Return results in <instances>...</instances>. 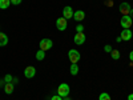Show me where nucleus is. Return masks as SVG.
I'll return each mask as SVG.
<instances>
[{"instance_id":"4","label":"nucleus","mask_w":133,"mask_h":100,"mask_svg":"<svg viewBox=\"0 0 133 100\" xmlns=\"http://www.w3.org/2000/svg\"><path fill=\"white\" fill-rule=\"evenodd\" d=\"M39 46H40V49H43V51H49L52 47H53V43H52V40L51 39H41L40 40V43H39Z\"/></svg>"},{"instance_id":"24","label":"nucleus","mask_w":133,"mask_h":100,"mask_svg":"<svg viewBox=\"0 0 133 100\" xmlns=\"http://www.w3.org/2000/svg\"><path fill=\"white\" fill-rule=\"evenodd\" d=\"M129 59H130V61H133V51H130V53H129Z\"/></svg>"},{"instance_id":"14","label":"nucleus","mask_w":133,"mask_h":100,"mask_svg":"<svg viewBox=\"0 0 133 100\" xmlns=\"http://www.w3.org/2000/svg\"><path fill=\"white\" fill-rule=\"evenodd\" d=\"M35 58H36V60H39V61H41V60H44L45 59V51H43V49H39L36 53H35Z\"/></svg>"},{"instance_id":"27","label":"nucleus","mask_w":133,"mask_h":100,"mask_svg":"<svg viewBox=\"0 0 133 100\" xmlns=\"http://www.w3.org/2000/svg\"><path fill=\"white\" fill-rule=\"evenodd\" d=\"M116 41H117V43H120V41H123V40H121V38H120V36H118V38H117V39H116Z\"/></svg>"},{"instance_id":"19","label":"nucleus","mask_w":133,"mask_h":100,"mask_svg":"<svg viewBox=\"0 0 133 100\" xmlns=\"http://www.w3.org/2000/svg\"><path fill=\"white\" fill-rule=\"evenodd\" d=\"M3 80H4L5 83H12V82H14V77H12V76H11V75H5Z\"/></svg>"},{"instance_id":"10","label":"nucleus","mask_w":133,"mask_h":100,"mask_svg":"<svg viewBox=\"0 0 133 100\" xmlns=\"http://www.w3.org/2000/svg\"><path fill=\"white\" fill-rule=\"evenodd\" d=\"M63 17H65L66 20H68V19H73V9H72V7H69V5L64 7V9H63Z\"/></svg>"},{"instance_id":"16","label":"nucleus","mask_w":133,"mask_h":100,"mask_svg":"<svg viewBox=\"0 0 133 100\" xmlns=\"http://www.w3.org/2000/svg\"><path fill=\"white\" fill-rule=\"evenodd\" d=\"M11 5V0H0V9H7Z\"/></svg>"},{"instance_id":"13","label":"nucleus","mask_w":133,"mask_h":100,"mask_svg":"<svg viewBox=\"0 0 133 100\" xmlns=\"http://www.w3.org/2000/svg\"><path fill=\"white\" fill-rule=\"evenodd\" d=\"M8 36L5 35V33L4 32H2V31H0V47H5L7 46V44H8Z\"/></svg>"},{"instance_id":"15","label":"nucleus","mask_w":133,"mask_h":100,"mask_svg":"<svg viewBox=\"0 0 133 100\" xmlns=\"http://www.w3.org/2000/svg\"><path fill=\"white\" fill-rule=\"evenodd\" d=\"M69 71H71V75L72 76H76L77 73H79V65H77L76 63H72L71 67H69Z\"/></svg>"},{"instance_id":"2","label":"nucleus","mask_w":133,"mask_h":100,"mask_svg":"<svg viewBox=\"0 0 133 100\" xmlns=\"http://www.w3.org/2000/svg\"><path fill=\"white\" fill-rule=\"evenodd\" d=\"M133 24V19L129 16V15H123V17L120 19V26L123 27L124 29H128L130 28Z\"/></svg>"},{"instance_id":"5","label":"nucleus","mask_w":133,"mask_h":100,"mask_svg":"<svg viewBox=\"0 0 133 100\" xmlns=\"http://www.w3.org/2000/svg\"><path fill=\"white\" fill-rule=\"evenodd\" d=\"M66 27H68V20H66L65 17H59L57 20H56V28L59 29V31H65L66 29Z\"/></svg>"},{"instance_id":"3","label":"nucleus","mask_w":133,"mask_h":100,"mask_svg":"<svg viewBox=\"0 0 133 100\" xmlns=\"http://www.w3.org/2000/svg\"><path fill=\"white\" fill-rule=\"evenodd\" d=\"M68 59H69V61L71 63H79L80 61V59H81V55H80V52L77 51V49H69V52H68Z\"/></svg>"},{"instance_id":"9","label":"nucleus","mask_w":133,"mask_h":100,"mask_svg":"<svg viewBox=\"0 0 133 100\" xmlns=\"http://www.w3.org/2000/svg\"><path fill=\"white\" fill-rule=\"evenodd\" d=\"M132 36H133V33H132V31H130L129 28H128V29H123V31H121V33H120L121 40H124V41L130 40V39H132Z\"/></svg>"},{"instance_id":"8","label":"nucleus","mask_w":133,"mask_h":100,"mask_svg":"<svg viewBox=\"0 0 133 100\" xmlns=\"http://www.w3.org/2000/svg\"><path fill=\"white\" fill-rule=\"evenodd\" d=\"M130 9H132V7H130V4L127 3V2H124V3L120 4V12H121V15H129Z\"/></svg>"},{"instance_id":"1","label":"nucleus","mask_w":133,"mask_h":100,"mask_svg":"<svg viewBox=\"0 0 133 100\" xmlns=\"http://www.w3.org/2000/svg\"><path fill=\"white\" fill-rule=\"evenodd\" d=\"M69 92H71V88L66 83H61L59 87H57V95H60L61 97H66L69 96Z\"/></svg>"},{"instance_id":"28","label":"nucleus","mask_w":133,"mask_h":100,"mask_svg":"<svg viewBox=\"0 0 133 100\" xmlns=\"http://www.w3.org/2000/svg\"><path fill=\"white\" fill-rule=\"evenodd\" d=\"M63 100H71V99H69V96H66V97H63Z\"/></svg>"},{"instance_id":"26","label":"nucleus","mask_w":133,"mask_h":100,"mask_svg":"<svg viewBox=\"0 0 133 100\" xmlns=\"http://www.w3.org/2000/svg\"><path fill=\"white\" fill-rule=\"evenodd\" d=\"M128 100H133V93H130V95L128 96Z\"/></svg>"},{"instance_id":"23","label":"nucleus","mask_w":133,"mask_h":100,"mask_svg":"<svg viewBox=\"0 0 133 100\" xmlns=\"http://www.w3.org/2000/svg\"><path fill=\"white\" fill-rule=\"evenodd\" d=\"M21 3V0H11V4H14V5H19Z\"/></svg>"},{"instance_id":"6","label":"nucleus","mask_w":133,"mask_h":100,"mask_svg":"<svg viewBox=\"0 0 133 100\" xmlns=\"http://www.w3.org/2000/svg\"><path fill=\"white\" fill-rule=\"evenodd\" d=\"M85 33L84 32H76V35L73 38V41L75 44H77V46H83V44L85 43Z\"/></svg>"},{"instance_id":"11","label":"nucleus","mask_w":133,"mask_h":100,"mask_svg":"<svg viewBox=\"0 0 133 100\" xmlns=\"http://www.w3.org/2000/svg\"><path fill=\"white\" fill-rule=\"evenodd\" d=\"M85 19V12L84 11H81V9H79V11H76V12H73V20H76V21H83Z\"/></svg>"},{"instance_id":"22","label":"nucleus","mask_w":133,"mask_h":100,"mask_svg":"<svg viewBox=\"0 0 133 100\" xmlns=\"http://www.w3.org/2000/svg\"><path fill=\"white\" fill-rule=\"evenodd\" d=\"M51 100H63V97H61L60 95H55V96L51 97Z\"/></svg>"},{"instance_id":"17","label":"nucleus","mask_w":133,"mask_h":100,"mask_svg":"<svg viewBox=\"0 0 133 100\" xmlns=\"http://www.w3.org/2000/svg\"><path fill=\"white\" fill-rule=\"evenodd\" d=\"M110 56H112L113 60H118L120 59V51L118 49H113L112 52H110Z\"/></svg>"},{"instance_id":"21","label":"nucleus","mask_w":133,"mask_h":100,"mask_svg":"<svg viewBox=\"0 0 133 100\" xmlns=\"http://www.w3.org/2000/svg\"><path fill=\"white\" fill-rule=\"evenodd\" d=\"M83 31H84V26L83 24L76 26V32H83Z\"/></svg>"},{"instance_id":"18","label":"nucleus","mask_w":133,"mask_h":100,"mask_svg":"<svg viewBox=\"0 0 133 100\" xmlns=\"http://www.w3.org/2000/svg\"><path fill=\"white\" fill-rule=\"evenodd\" d=\"M98 100H112V99H110L109 93H107V92H103V93H100V96H98Z\"/></svg>"},{"instance_id":"25","label":"nucleus","mask_w":133,"mask_h":100,"mask_svg":"<svg viewBox=\"0 0 133 100\" xmlns=\"http://www.w3.org/2000/svg\"><path fill=\"white\" fill-rule=\"evenodd\" d=\"M129 16H130V17H132V19H133V8H132V9H130V12H129Z\"/></svg>"},{"instance_id":"29","label":"nucleus","mask_w":133,"mask_h":100,"mask_svg":"<svg viewBox=\"0 0 133 100\" xmlns=\"http://www.w3.org/2000/svg\"><path fill=\"white\" fill-rule=\"evenodd\" d=\"M3 83H5V82H4V80H0V87L3 85Z\"/></svg>"},{"instance_id":"12","label":"nucleus","mask_w":133,"mask_h":100,"mask_svg":"<svg viewBox=\"0 0 133 100\" xmlns=\"http://www.w3.org/2000/svg\"><path fill=\"white\" fill-rule=\"evenodd\" d=\"M14 90H15V84H14V83H5V84H4V92H5L7 95L14 93Z\"/></svg>"},{"instance_id":"20","label":"nucleus","mask_w":133,"mask_h":100,"mask_svg":"<svg viewBox=\"0 0 133 100\" xmlns=\"http://www.w3.org/2000/svg\"><path fill=\"white\" fill-rule=\"evenodd\" d=\"M104 51H105L107 53H110V52L113 51V48H112V46H110V44H107V46L104 47Z\"/></svg>"},{"instance_id":"7","label":"nucleus","mask_w":133,"mask_h":100,"mask_svg":"<svg viewBox=\"0 0 133 100\" xmlns=\"http://www.w3.org/2000/svg\"><path fill=\"white\" fill-rule=\"evenodd\" d=\"M35 75H36V68L33 65H28L24 70V77H27V79H32V77H35Z\"/></svg>"}]
</instances>
